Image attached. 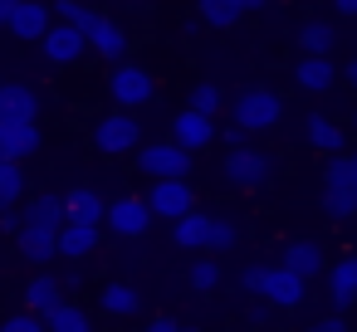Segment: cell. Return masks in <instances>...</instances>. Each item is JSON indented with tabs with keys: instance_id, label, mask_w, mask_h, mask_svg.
I'll return each instance as SVG.
<instances>
[{
	"instance_id": "obj_48",
	"label": "cell",
	"mask_w": 357,
	"mask_h": 332,
	"mask_svg": "<svg viewBox=\"0 0 357 332\" xmlns=\"http://www.w3.org/2000/svg\"><path fill=\"white\" fill-rule=\"evenodd\" d=\"M181 332H191V327H181Z\"/></svg>"
},
{
	"instance_id": "obj_6",
	"label": "cell",
	"mask_w": 357,
	"mask_h": 332,
	"mask_svg": "<svg viewBox=\"0 0 357 332\" xmlns=\"http://www.w3.org/2000/svg\"><path fill=\"white\" fill-rule=\"evenodd\" d=\"M147 200V210L152 215H162V220H181V215H191L196 210V191H191V181H152V191L142 196Z\"/></svg>"
},
{
	"instance_id": "obj_24",
	"label": "cell",
	"mask_w": 357,
	"mask_h": 332,
	"mask_svg": "<svg viewBox=\"0 0 357 332\" xmlns=\"http://www.w3.org/2000/svg\"><path fill=\"white\" fill-rule=\"evenodd\" d=\"M98 303H103V313H113V317H132L137 308H142V293L132 288V283H123V278H113L103 293H98Z\"/></svg>"
},
{
	"instance_id": "obj_10",
	"label": "cell",
	"mask_w": 357,
	"mask_h": 332,
	"mask_svg": "<svg viewBox=\"0 0 357 332\" xmlns=\"http://www.w3.org/2000/svg\"><path fill=\"white\" fill-rule=\"evenodd\" d=\"M15 40H25V45H35V40H45L50 30H54V15H50V6L45 0H20V10L10 15V25H6Z\"/></svg>"
},
{
	"instance_id": "obj_16",
	"label": "cell",
	"mask_w": 357,
	"mask_h": 332,
	"mask_svg": "<svg viewBox=\"0 0 357 332\" xmlns=\"http://www.w3.org/2000/svg\"><path fill=\"white\" fill-rule=\"evenodd\" d=\"M269 308H298L303 298H308V283L298 278V274H289V269H269V278H264V293H259Z\"/></svg>"
},
{
	"instance_id": "obj_43",
	"label": "cell",
	"mask_w": 357,
	"mask_h": 332,
	"mask_svg": "<svg viewBox=\"0 0 357 332\" xmlns=\"http://www.w3.org/2000/svg\"><path fill=\"white\" fill-rule=\"evenodd\" d=\"M220 137H225V142H230V152H235V147H245V132H240V127H225V132H220Z\"/></svg>"
},
{
	"instance_id": "obj_41",
	"label": "cell",
	"mask_w": 357,
	"mask_h": 332,
	"mask_svg": "<svg viewBox=\"0 0 357 332\" xmlns=\"http://www.w3.org/2000/svg\"><path fill=\"white\" fill-rule=\"evenodd\" d=\"M0 225H6V230H10V235H20V230H25V220H20V215H15V210H6V215H0Z\"/></svg>"
},
{
	"instance_id": "obj_26",
	"label": "cell",
	"mask_w": 357,
	"mask_h": 332,
	"mask_svg": "<svg viewBox=\"0 0 357 332\" xmlns=\"http://www.w3.org/2000/svg\"><path fill=\"white\" fill-rule=\"evenodd\" d=\"M298 45H303V54H333L337 49V30L328 25V20H303L298 25Z\"/></svg>"
},
{
	"instance_id": "obj_37",
	"label": "cell",
	"mask_w": 357,
	"mask_h": 332,
	"mask_svg": "<svg viewBox=\"0 0 357 332\" xmlns=\"http://www.w3.org/2000/svg\"><path fill=\"white\" fill-rule=\"evenodd\" d=\"M264 278H269V264H250V269L240 274V288H245L250 298H259V293H264Z\"/></svg>"
},
{
	"instance_id": "obj_39",
	"label": "cell",
	"mask_w": 357,
	"mask_h": 332,
	"mask_svg": "<svg viewBox=\"0 0 357 332\" xmlns=\"http://www.w3.org/2000/svg\"><path fill=\"white\" fill-rule=\"evenodd\" d=\"M245 322H250V327H264V322H269V303H264V298H255V303L245 308Z\"/></svg>"
},
{
	"instance_id": "obj_29",
	"label": "cell",
	"mask_w": 357,
	"mask_h": 332,
	"mask_svg": "<svg viewBox=\"0 0 357 332\" xmlns=\"http://www.w3.org/2000/svg\"><path fill=\"white\" fill-rule=\"evenodd\" d=\"M45 327H50V332H93L89 313H84V308H74V303H59V308L45 317Z\"/></svg>"
},
{
	"instance_id": "obj_18",
	"label": "cell",
	"mask_w": 357,
	"mask_h": 332,
	"mask_svg": "<svg viewBox=\"0 0 357 332\" xmlns=\"http://www.w3.org/2000/svg\"><path fill=\"white\" fill-rule=\"evenodd\" d=\"M294 84H298L303 93H328V88L337 84V64L323 59V54H303V59L294 64Z\"/></svg>"
},
{
	"instance_id": "obj_38",
	"label": "cell",
	"mask_w": 357,
	"mask_h": 332,
	"mask_svg": "<svg viewBox=\"0 0 357 332\" xmlns=\"http://www.w3.org/2000/svg\"><path fill=\"white\" fill-rule=\"evenodd\" d=\"M303 332H347V317H342V313H323V317H313Z\"/></svg>"
},
{
	"instance_id": "obj_3",
	"label": "cell",
	"mask_w": 357,
	"mask_h": 332,
	"mask_svg": "<svg viewBox=\"0 0 357 332\" xmlns=\"http://www.w3.org/2000/svg\"><path fill=\"white\" fill-rule=\"evenodd\" d=\"M108 93H113L118 113H137L142 103L157 98V84H152V74L137 69V64H113V74H108Z\"/></svg>"
},
{
	"instance_id": "obj_20",
	"label": "cell",
	"mask_w": 357,
	"mask_h": 332,
	"mask_svg": "<svg viewBox=\"0 0 357 332\" xmlns=\"http://www.w3.org/2000/svg\"><path fill=\"white\" fill-rule=\"evenodd\" d=\"M211 210H191V215H181L176 225H172V239L181 244V249H211Z\"/></svg>"
},
{
	"instance_id": "obj_35",
	"label": "cell",
	"mask_w": 357,
	"mask_h": 332,
	"mask_svg": "<svg viewBox=\"0 0 357 332\" xmlns=\"http://www.w3.org/2000/svg\"><path fill=\"white\" fill-rule=\"evenodd\" d=\"M235 244H240V225L215 215V220H211V249H235Z\"/></svg>"
},
{
	"instance_id": "obj_30",
	"label": "cell",
	"mask_w": 357,
	"mask_h": 332,
	"mask_svg": "<svg viewBox=\"0 0 357 332\" xmlns=\"http://www.w3.org/2000/svg\"><path fill=\"white\" fill-rule=\"evenodd\" d=\"M25 196V166L20 161H0V210H10Z\"/></svg>"
},
{
	"instance_id": "obj_40",
	"label": "cell",
	"mask_w": 357,
	"mask_h": 332,
	"mask_svg": "<svg viewBox=\"0 0 357 332\" xmlns=\"http://www.w3.org/2000/svg\"><path fill=\"white\" fill-rule=\"evenodd\" d=\"M142 332H181V322H176V317H152Z\"/></svg>"
},
{
	"instance_id": "obj_32",
	"label": "cell",
	"mask_w": 357,
	"mask_h": 332,
	"mask_svg": "<svg viewBox=\"0 0 357 332\" xmlns=\"http://www.w3.org/2000/svg\"><path fill=\"white\" fill-rule=\"evenodd\" d=\"M186 108H191V113H201V118H215V113L225 108V93H220V84H196Z\"/></svg>"
},
{
	"instance_id": "obj_42",
	"label": "cell",
	"mask_w": 357,
	"mask_h": 332,
	"mask_svg": "<svg viewBox=\"0 0 357 332\" xmlns=\"http://www.w3.org/2000/svg\"><path fill=\"white\" fill-rule=\"evenodd\" d=\"M15 10H20V0H0V25H10Z\"/></svg>"
},
{
	"instance_id": "obj_13",
	"label": "cell",
	"mask_w": 357,
	"mask_h": 332,
	"mask_svg": "<svg viewBox=\"0 0 357 332\" xmlns=\"http://www.w3.org/2000/svg\"><path fill=\"white\" fill-rule=\"evenodd\" d=\"M40 93L30 84H0V122H35Z\"/></svg>"
},
{
	"instance_id": "obj_25",
	"label": "cell",
	"mask_w": 357,
	"mask_h": 332,
	"mask_svg": "<svg viewBox=\"0 0 357 332\" xmlns=\"http://www.w3.org/2000/svg\"><path fill=\"white\" fill-rule=\"evenodd\" d=\"M50 15H54V25H69V30H79V35H89V30L98 25V10L84 6V0H54Z\"/></svg>"
},
{
	"instance_id": "obj_34",
	"label": "cell",
	"mask_w": 357,
	"mask_h": 332,
	"mask_svg": "<svg viewBox=\"0 0 357 332\" xmlns=\"http://www.w3.org/2000/svg\"><path fill=\"white\" fill-rule=\"evenodd\" d=\"M186 278H191V288H201V293H211V288H220V264H215V259H196Z\"/></svg>"
},
{
	"instance_id": "obj_22",
	"label": "cell",
	"mask_w": 357,
	"mask_h": 332,
	"mask_svg": "<svg viewBox=\"0 0 357 332\" xmlns=\"http://www.w3.org/2000/svg\"><path fill=\"white\" fill-rule=\"evenodd\" d=\"M25 225H40V230H64V196L54 191H40L25 210Z\"/></svg>"
},
{
	"instance_id": "obj_21",
	"label": "cell",
	"mask_w": 357,
	"mask_h": 332,
	"mask_svg": "<svg viewBox=\"0 0 357 332\" xmlns=\"http://www.w3.org/2000/svg\"><path fill=\"white\" fill-rule=\"evenodd\" d=\"M15 244H20V254H25L30 264H50V259L59 254V230H40V225H25V230L15 235Z\"/></svg>"
},
{
	"instance_id": "obj_14",
	"label": "cell",
	"mask_w": 357,
	"mask_h": 332,
	"mask_svg": "<svg viewBox=\"0 0 357 332\" xmlns=\"http://www.w3.org/2000/svg\"><path fill=\"white\" fill-rule=\"evenodd\" d=\"M40 152V127L35 122H0V161H20Z\"/></svg>"
},
{
	"instance_id": "obj_1",
	"label": "cell",
	"mask_w": 357,
	"mask_h": 332,
	"mask_svg": "<svg viewBox=\"0 0 357 332\" xmlns=\"http://www.w3.org/2000/svg\"><path fill=\"white\" fill-rule=\"evenodd\" d=\"M279 113H284V98L274 93V88H245L235 103H230V127H240V132H269L274 122H279Z\"/></svg>"
},
{
	"instance_id": "obj_5",
	"label": "cell",
	"mask_w": 357,
	"mask_h": 332,
	"mask_svg": "<svg viewBox=\"0 0 357 332\" xmlns=\"http://www.w3.org/2000/svg\"><path fill=\"white\" fill-rule=\"evenodd\" d=\"M225 181L230 186H240V191H255V186H264L269 181V171H274V161H269V152H259V147H235V152H225Z\"/></svg>"
},
{
	"instance_id": "obj_47",
	"label": "cell",
	"mask_w": 357,
	"mask_h": 332,
	"mask_svg": "<svg viewBox=\"0 0 357 332\" xmlns=\"http://www.w3.org/2000/svg\"><path fill=\"white\" fill-rule=\"evenodd\" d=\"M352 196H357V152H352Z\"/></svg>"
},
{
	"instance_id": "obj_36",
	"label": "cell",
	"mask_w": 357,
	"mask_h": 332,
	"mask_svg": "<svg viewBox=\"0 0 357 332\" xmlns=\"http://www.w3.org/2000/svg\"><path fill=\"white\" fill-rule=\"evenodd\" d=\"M0 332H50V327H45V317H35V313H15V317L0 322Z\"/></svg>"
},
{
	"instance_id": "obj_28",
	"label": "cell",
	"mask_w": 357,
	"mask_h": 332,
	"mask_svg": "<svg viewBox=\"0 0 357 332\" xmlns=\"http://www.w3.org/2000/svg\"><path fill=\"white\" fill-rule=\"evenodd\" d=\"M308 142H313L323 157H333V152H342V127H337L333 118L313 113V118H308Z\"/></svg>"
},
{
	"instance_id": "obj_49",
	"label": "cell",
	"mask_w": 357,
	"mask_h": 332,
	"mask_svg": "<svg viewBox=\"0 0 357 332\" xmlns=\"http://www.w3.org/2000/svg\"><path fill=\"white\" fill-rule=\"evenodd\" d=\"M352 122H357V118H352Z\"/></svg>"
},
{
	"instance_id": "obj_31",
	"label": "cell",
	"mask_w": 357,
	"mask_h": 332,
	"mask_svg": "<svg viewBox=\"0 0 357 332\" xmlns=\"http://www.w3.org/2000/svg\"><path fill=\"white\" fill-rule=\"evenodd\" d=\"M323 191H352V157L347 152H333L323 161Z\"/></svg>"
},
{
	"instance_id": "obj_2",
	"label": "cell",
	"mask_w": 357,
	"mask_h": 332,
	"mask_svg": "<svg viewBox=\"0 0 357 332\" xmlns=\"http://www.w3.org/2000/svg\"><path fill=\"white\" fill-rule=\"evenodd\" d=\"M93 147H98L103 157H128V152H137V147H142V122H137V113H108V118H98V122H93Z\"/></svg>"
},
{
	"instance_id": "obj_4",
	"label": "cell",
	"mask_w": 357,
	"mask_h": 332,
	"mask_svg": "<svg viewBox=\"0 0 357 332\" xmlns=\"http://www.w3.org/2000/svg\"><path fill=\"white\" fill-rule=\"evenodd\" d=\"M137 171L152 176V181H186L191 171V157L172 142H142L137 147Z\"/></svg>"
},
{
	"instance_id": "obj_45",
	"label": "cell",
	"mask_w": 357,
	"mask_h": 332,
	"mask_svg": "<svg viewBox=\"0 0 357 332\" xmlns=\"http://www.w3.org/2000/svg\"><path fill=\"white\" fill-rule=\"evenodd\" d=\"M333 6H337L342 15H357V0H333Z\"/></svg>"
},
{
	"instance_id": "obj_15",
	"label": "cell",
	"mask_w": 357,
	"mask_h": 332,
	"mask_svg": "<svg viewBox=\"0 0 357 332\" xmlns=\"http://www.w3.org/2000/svg\"><path fill=\"white\" fill-rule=\"evenodd\" d=\"M103 215H108V200L98 191L79 186V191L64 196V225H93V230H103Z\"/></svg>"
},
{
	"instance_id": "obj_8",
	"label": "cell",
	"mask_w": 357,
	"mask_h": 332,
	"mask_svg": "<svg viewBox=\"0 0 357 332\" xmlns=\"http://www.w3.org/2000/svg\"><path fill=\"white\" fill-rule=\"evenodd\" d=\"M103 225H108L118 239H137V235H147V225H152V210H147V200H142V196H118V200L108 205Z\"/></svg>"
},
{
	"instance_id": "obj_9",
	"label": "cell",
	"mask_w": 357,
	"mask_h": 332,
	"mask_svg": "<svg viewBox=\"0 0 357 332\" xmlns=\"http://www.w3.org/2000/svg\"><path fill=\"white\" fill-rule=\"evenodd\" d=\"M279 269H289V274H298V278L308 283V278L328 274V254H323V244H318V239H289V244H284V264H279Z\"/></svg>"
},
{
	"instance_id": "obj_11",
	"label": "cell",
	"mask_w": 357,
	"mask_h": 332,
	"mask_svg": "<svg viewBox=\"0 0 357 332\" xmlns=\"http://www.w3.org/2000/svg\"><path fill=\"white\" fill-rule=\"evenodd\" d=\"M84 40H89V49H93L98 59H108V64H128V30H123L118 20L98 15V25H93Z\"/></svg>"
},
{
	"instance_id": "obj_33",
	"label": "cell",
	"mask_w": 357,
	"mask_h": 332,
	"mask_svg": "<svg viewBox=\"0 0 357 332\" xmlns=\"http://www.w3.org/2000/svg\"><path fill=\"white\" fill-rule=\"evenodd\" d=\"M323 210H328V220H352L357 215V196L352 191H323Z\"/></svg>"
},
{
	"instance_id": "obj_12",
	"label": "cell",
	"mask_w": 357,
	"mask_h": 332,
	"mask_svg": "<svg viewBox=\"0 0 357 332\" xmlns=\"http://www.w3.org/2000/svg\"><path fill=\"white\" fill-rule=\"evenodd\" d=\"M328 303L333 313H347L357 303V254H342L337 264H328Z\"/></svg>"
},
{
	"instance_id": "obj_46",
	"label": "cell",
	"mask_w": 357,
	"mask_h": 332,
	"mask_svg": "<svg viewBox=\"0 0 357 332\" xmlns=\"http://www.w3.org/2000/svg\"><path fill=\"white\" fill-rule=\"evenodd\" d=\"M342 79H347V84H352V88H357V59H352V64H347V69H342Z\"/></svg>"
},
{
	"instance_id": "obj_19",
	"label": "cell",
	"mask_w": 357,
	"mask_h": 332,
	"mask_svg": "<svg viewBox=\"0 0 357 332\" xmlns=\"http://www.w3.org/2000/svg\"><path fill=\"white\" fill-rule=\"evenodd\" d=\"M59 303H64V283H59V278H50V274H35V278L25 283V313H35V317H50Z\"/></svg>"
},
{
	"instance_id": "obj_7",
	"label": "cell",
	"mask_w": 357,
	"mask_h": 332,
	"mask_svg": "<svg viewBox=\"0 0 357 332\" xmlns=\"http://www.w3.org/2000/svg\"><path fill=\"white\" fill-rule=\"evenodd\" d=\"M220 132H215V118H201V113H191V108H181L176 118H172V147H181L186 157H196V152H206L211 142H215Z\"/></svg>"
},
{
	"instance_id": "obj_17",
	"label": "cell",
	"mask_w": 357,
	"mask_h": 332,
	"mask_svg": "<svg viewBox=\"0 0 357 332\" xmlns=\"http://www.w3.org/2000/svg\"><path fill=\"white\" fill-rule=\"evenodd\" d=\"M40 45H45V59H50V64H79V59L89 54V40H84L79 30H69V25H54Z\"/></svg>"
},
{
	"instance_id": "obj_27",
	"label": "cell",
	"mask_w": 357,
	"mask_h": 332,
	"mask_svg": "<svg viewBox=\"0 0 357 332\" xmlns=\"http://www.w3.org/2000/svg\"><path fill=\"white\" fill-rule=\"evenodd\" d=\"M196 15H201V25H211V30H230L245 10H240V0H196Z\"/></svg>"
},
{
	"instance_id": "obj_44",
	"label": "cell",
	"mask_w": 357,
	"mask_h": 332,
	"mask_svg": "<svg viewBox=\"0 0 357 332\" xmlns=\"http://www.w3.org/2000/svg\"><path fill=\"white\" fill-rule=\"evenodd\" d=\"M264 6H269V0H240V10H245V15H255V10H264Z\"/></svg>"
},
{
	"instance_id": "obj_23",
	"label": "cell",
	"mask_w": 357,
	"mask_h": 332,
	"mask_svg": "<svg viewBox=\"0 0 357 332\" xmlns=\"http://www.w3.org/2000/svg\"><path fill=\"white\" fill-rule=\"evenodd\" d=\"M93 249H98V230H93V225H64V230H59V254H64L69 264H74V259H89Z\"/></svg>"
}]
</instances>
